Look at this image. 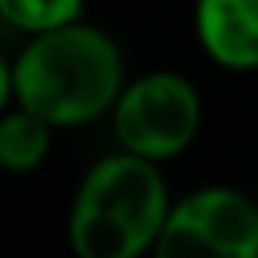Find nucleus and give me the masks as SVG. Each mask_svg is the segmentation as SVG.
I'll use <instances>...</instances> for the list:
<instances>
[{"label":"nucleus","mask_w":258,"mask_h":258,"mask_svg":"<svg viewBox=\"0 0 258 258\" xmlns=\"http://www.w3.org/2000/svg\"><path fill=\"white\" fill-rule=\"evenodd\" d=\"M124 85L127 68L117 39L89 22L29 36L15 57V103L57 131L110 117Z\"/></svg>","instance_id":"obj_1"},{"label":"nucleus","mask_w":258,"mask_h":258,"mask_svg":"<svg viewBox=\"0 0 258 258\" xmlns=\"http://www.w3.org/2000/svg\"><path fill=\"white\" fill-rule=\"evenodd\" d=\"M173 209L163 170L131 152L96 159L68 209L75 258H149Z\"/></svg>","instance_id":"obj_2"},{"label":"nucleus","mask_w":258,"mask_h":258,"mask_svg":"<svg viewBox=\"0 0 258 258\" xmlns=\"http://www.w3.org/2000/svg\"><path fill=\"white\" fill-rule=\"evenodd\" d=\"M110 124L120 152L163 166L195 145L202 131V96L180 71H145L127 78Z\"/></svg>","instance_id":"obj_3"},{"label":"nucleus","mask_w":258,"mask_h":258,"mask_svg":"<svg viewBox=\"0 0 258 258\" xmlns=\"http://www.w3.org/2000/svg\"><path fill=\"white\" fill-rule=\"evenodd\" d=\"M149 258H258L254 198L226 184H209L173 198Z\"/></svg>","instance_id":"obj_4"},{"label":"nucleus","mask_w":258,"mask_h":258,"mask_svg":"<svg viewBox=\"0 0 258 258\" xmlns=\"http://www.w3.org/2000/svg\"><path fill=\"white\" fill-rule=\"evenodd\" d=\"M195 36L223 71H258V0H195Z\"/></svg>","instance_id":"obj_5"},{"label":"nucleus","mask_w":258,"mask_h":258,"mask_svg":"<svg viewBox=\"0 0 258 258\" xmlns=\"http://www.w3.org/2000/svg\"><path fill=\"white\" fill-rule=\"evenodd\" d=\"M53 131L43 117L25 106H11L0 117V170L4 173H32L46 163L53 149Z\"/></svg>","instance_id":"obj_6"},{"label":"nucleus","mask_w":258,"mask_h":258,"mask_svg":"<svg viewBox=\"0 0 258 258\" xmlns=\"http://www.w3.org/2000/svg\"><path fill=\"white\" fill-rule=\"evenodd\" d=\"M82 15H85V0H0V22L25 36H43L85 22Z\"/></svg>","instance_id":"obj_7"},{"label":"nucleus","mask_w":258,"mask_h":258,"mask_svg":"<svg viewBox=\"0 0 258 258\" xmlns=\"http://www.w3.org/2000/svg\"><path fill=\"white\" fill-rule=\"evenodd\" d=\"M15 106V60L0 53V117Z\"/></svg>","instance_id":"obj_8"},{"label":"nucleus","mask_w":258,"mask_h":258,"mask_svg":"<svg viewBox=\"0 0 258 258\" xmlns=\"http://www.w3.org/2000/svg\"><path fill=\"white\" fill-rule=\"evenodd\" d=\"M254 205H258V195H254Z\"/></svg>","instance_id":"obj_9"}]
</instances>
